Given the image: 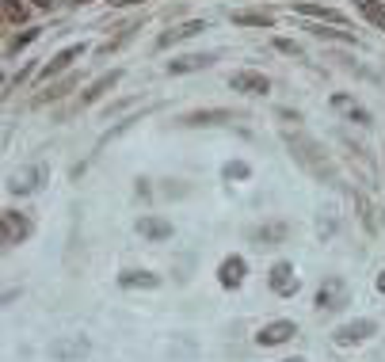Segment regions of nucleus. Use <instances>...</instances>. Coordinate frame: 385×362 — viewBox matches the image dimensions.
I'll return each instance as SVG.
<instances>
[{"label": "nucleus", "mask_w": 385, "mask_h": 362, "mask_svg": "<svg viewBox=\"0 0 385 362\" xmlns=\"http://www.w3.org/2000/svg\"><path fill=\"white\" fill-rule=\"evenodd\" d=\"M287 145H290V153H294V160H298V164H302L309 175L336 183V168H332V160L320 153V145H317L313 138H305V134H287Z\"/></svg>", "instance_id": "obj_1"}, {"label": "nucleus", "mask_w": 385, "mask_h": 362, "mask_svg": "<svg viewBox=\"0 0 385 362\" xmlns=\"http://www.w3.org/2000/svg\"><path fill=\"white\" fill-rule=\"evenodd\" d=\"M347 301H351V286H347L340 275H332V279L320 282V290H317V309L320 313H340Z\"/></svg>", "instance_id": "obj_2"}, {"label": "nucleus", "mask_w": 385, "mask_h": 362, "mask_svg": "<svg viewBox=\"0 0 385 362\" xmlns=\"http://www.w3.org/2000/svg\"><path fill=\"white\" fill-rule=\"evenodd\" d=\"M88 351H92L88 336H58L46 347V354L54 362H81V359H88Z\"/></svg>", "instance_id": "obj_3"}, {"label": "nucleus", "mask_w": 385, "mask_h": 362, "mask_svg": "<svg viewBox=\"0 0 385 362\" xmlns=\"http://www.w3.org/2000/svg\"><path fill=\"white\" fill-rule=\"evenodd\" d=\"M31 217L27 214H19V210H4L0 214V240H4V248H16V244H23L27 237H31Z\"/></svg>", "instance_id": "obj_4"}, {"label": "nucleus", "mask_w": 385, "mask_h": 362, "mask_svg": "<svg viewBox=\"0 0 385 362\" xmlns=\"http://www.w3.org/2000/svg\"><path fill=\"white\" fill-rule=\"evenodd\" d=\"M370 336H377V321L370 317H359V321H347L332 332V343L336 347H355V343H366Z\"/></svg>", "instance_id": "obj_5"}, {"label": "nucleus", "mask_w": 385, "mask_h": 362, "mask_svg": "<svg viewBox=\"0 0 385 362\" xmlns=\"http://www.w3.org/2000/svg\"><path fill=\"white\" fill-rule=\"evenodd\" d=\"M46 180H50V168L46 164H31V168H23V172L8 175V195H34Z\"/></svg>", "instance_id": "obj_6"}, {"label": "nucleus", "mask_w": 385, "mask_h": 362, "mask_svg": "<svg viewBox=\"0 0 385 362\" xmlns=\"http://www.w3.org/2000/svg\"><path fill=\"white\" fill-rule=\"evenodd\" d=\"M267 282H271V290H275L279 297H294L298 290H302V279H298V271H294L290 259H279V264L271 267Z\"/></svg>", "instance_id": "obj_7"}, {"label": "nucleus", "mask_w": 385, "mask_h": 362, "mask_svg": "<svg viewBox=\"0 0 385 362\" xmlns=\"http://www.w3.org/2000/svg\"><path fill=\"white\" fill-rule=\"evenodd\" d=\"M298 336V324L294 321H267L260 332H256V343L260 347H282L287 339Z\"/></svg>", "instance_id": "obj_8"}, {"label": "nucleus", "mask_w": 385, "mask_h": 362, "mask_svg": "<svg viewBox=\"0 0 385 362\" xmlns=\"http://www.w3.org/2000/svg\"><path fill=\"white\" fill-rule=\"evenodd\" d=\"M287 237H290L287 222H263V225H256V229L248 233V240H252L256 248H279Z\"/></svg>", "instance_id": "obj_9"}, {"label": "nucleus", "mask_w": 385, "mask_h": 362, "mask_svg": "<svg viewBox=\"0 0 385 362\" xmlns=\"http://www.w3.org/2000/svg\"><path fill=\"white\" fill-rule=\"evenodd\" d=\"M233 92H240V96H267L271 92V81L263 73H252V69H237V73L229 76Z\"/></svg>", "instance_id": "obj_10"}, {"label": "nucleus", "mask_w": 385, "mask_h": 362, "mask_svg": "<svg viewBox=\"0 0 385 362\" xmlns=\"http://www.w3.org/2000/svg\"><path fill=\"white\" fill-rule=\"evenodd\" d=\"M332 111H336V115H344L347 123H359V126H370V123H374V115L362 107L359 99L347 96V92H336V96H332Z\"/></svg>", "instance_id": "obj_11"}, {"label": "nucleus", "mask_w": 385, "mask_h": 362, "mask_svg": "<svg viewBox=\"0 0 385 362\" xmlns=\"http://www.w3.org/2000/svg\"><path fill=\"white\" fill-rule=\"evenodd\" d=\"M244 275H248L244 255H225L222 264H218V282H222V290H237L240 282H244Z\"/></svg>", "instance_id": "obj_12"}, {"label": "nucleus", "mask_w": 385, "mask_h": 362, "mask_svg": "<svg viewBox=\"0 0 385 362\" xmlns=\"http://www.w3.org/2000/svg\"><path fill=\"white\" fill-rule=\"evenodd\" d=\"M84 42H73V46H65L61 50V54H54V58L46 61V65H42V81H50V76H58V73H65L69 65H73L76 58H84Z\"/></svg>", "instance_id": "obj_13"}, {"label": "nucleus", "mask_w": 385, "mask_h": 362, "mask_svg": "<svg viewBox=\"0 0 385 362\" xmlns=\"http://www.w3.org/2000/svg\"><path fill=\"white\" fill-rule=\"evenodd\" d=\"M294 12H298V16H309V19H320V23H336V27H344V23H347V19H344V12L324 8V4H305V0H298V4H294Z\"/></svg>", "instance_id": "obj_14"}, {"label": "nucleus", "mask_w": 385, "mask_h": 362, "mask_svg": "<svg viewBox=\"0 0 385 362\" xmlns=\"http://www.w3.org/2000/svg\"><path fill=\"white\" fill-rule=\"evenodd\" d=\"M138 233L145 240H168L172 237V222H164V217H156V214H145V217H138Z\"/></svg>", "instance_id": "obj_15"}, {"label": "nucleus", "mask_w": 385, "mask_h": 362, "mask_svg": "<svg viewBox=\"0 0 385 362\" xmlns=\"http://www.w3.org/2000/svg\"><path fill=\"white\" fill-rule=\"evenodd\" d=\"M160 275H153V271H123L118 275V286L123 290H156L160 286Z\"/></svg>", "instance_id": "obj_16"}, {"label": "nucleus", "mask_w": 385, "mask_h": 362, "mask_svg": "<svg viewBox=\"0 0 385 362\" xmlns=\"http://www.w3.org/2000/svg\"><path fill=\"white\" fill-rule=\"evenodd\" d=\"M214 65V54H187V58H176L168 61V73L180 76V73H198V69Z\"/></svg>", "instance_id": "obj_17"}, {"label": "nucleus", "mask_w": 385, "mask_h": 362, "mask_svg": "<svg viewBox=\"0 0 385 362\" xmlns=\"http://www.w3.org/2000/svg\"><path fill=\"white\" fill-rule=\"evenodd\" d=\"M198 31H206V23L202 19H191V23H180V27H172V31L168 34H160V39H156V46H172V42H183V39H195Z\"/></svg>", "instance_id": "obj_18"}, {"label": "nucleus", "mask_w": 385, "mask_h": 362, "mask_svg": "<svg viewBox=\"0 0 385 362\" xmlns=\"http://www.w3.org/2000/svg\"><path fill=\"white\" fill-rule=\"evenodd\" d=\"M183 126H218V123H233L229 111H195V115H183Z\"/></svg>", "instance_id": "obj_19"}, {"label": "nucleus", "mask_w": 385, "mask_h": 362, "mask_svg": "<svg viewBox=\"0 0 385 362\" xmlns=\"http://www.w3.org/2000/svg\"><path fill=\"white\" fill-rule=\"evenodd\" d=\"M355 8L362 12L366 23H374L377 31H385V4H382V0H355Z\"/></svg>", "instance_id": "obj_20"}, {"label": "nucleus", "mask_w": 385, "mask_h": 362, "mask_svg": "<svg viewBox=\"0 0 385 362\" xmlns=\"http://www.w3.org/2000/svg\"><path fill=\"white\" fill-rule=\"evenodd\" d=\"M118 76H123V73H118V69H111V73H103V76H99V81L88 88V92H84V103H96V99L103 96L107 88H115V84H118Z\"/></svg>", "instance_id": "obj_21"}, {"label": "nucleus", "mask_w": 385, "mask_h": 362, "mask_svg": "<svg viewBox=\"0 0 385 362\" xmlns=\"http://www.w3.org/2000/svg\"><path fill=\"white\" fill-rule=\"evenodd\" d=\"M222 175H225L229 183H233V180L240 183V180H248V175H252V164H248V160H229V164L222 168Z\"/></svg>", "instance_id": "obj_22"}, {"label": "nucleus", "mask_w": 385, "mask_h": 362, "mask_svg": "<svg viewBox=\"0 0 385 362\" xmlns=\"http://www.w3.org/2000/svg\"><path fill=\"white\" fill-rule=\"evenodd\" d=\"M233 23H244V27H271V16L267 12H237Z\"/></svg>", "instance_id": "obj_23"}, {"label": "nucleus", "mask_w": 385, "mask_h": 362, "mask_svg": "<svg viewBox=\"0 0 385 362\" xmlns=\"http://www.w3.org/2000/svg\"><path fill=\"white\" fill-rule=\"evenodd\" d=\"M4 19H8V23H23L27 8L19 4V0H4Z\"/></svg>", "instance_id": "obj_24"}, {"label": "nucleus", "mask_w": 385, "mask_h": 362, "mask_svg": "<svg viewBox=\"0 0 385 362\" xmlns=\"http://www.w3.org/2000/svg\"><path fill=\"white\" fill-rule=\"evenodd\" d=\"M42 34V27H31V31H23V34H16V39H12V46H8V54H16V50H23V46H31L34 39H39Z\"/></svg>", "instance_id": "obj_25"}, {"label": "nucleus", "mask_w": 385, "mask_h": 362, "mask_svg": "<svg viewBox=\"0 0 385 362\" xmlns=\"http://www.w3.org/2000/svg\"><path fill=\"white\" fill-rule=\"evenodd\" d=\"M309 31L317 34V39H344V42H351V34H347V31H324L320 23H317V27H309Z\"/></svg>", "instance_id": "obj_26"}, {"label": "nucleus", "mask_w": 385, "mask_h": 362, "mask_svg": "<svg viewBox=\"0 0 385 362\" xmlns=\"http://www.w3.org/2000/svg\"><path fill=\"white\" fill-rule=\"evenodd\" d=\"M374 286H377V294H385V267L377 271V279H374Z\"/></svg>", "instance_id": "obj_27"}, {"label": "nucleus", "mask_w": 385, "mask_h": 362, "mask_svg": "<svg viewBox=\"0 0 385 362\" xmlns=\"http://www.w3.org/2000/svg\"><path fill=\"white\" fill-rule=\"evenodd\" d=\"M58 0H34V8H54Z\"/></svg>", "instance_id": "obj_28"}, {"label": "nucleus", "mask_w": 385, "mask_h": 362, "mask_svg": "<svg viewBox=\"0 0 385 362\" xmlns=\"http://www.w3.org/2000/svg\"><path fill=\"white\" fill-rule=\"evenodd\" d=\"M115 4H118V8H123V4H138V0H115Z\"/></svg>", "instance_id": "obj_29"}, {"label": "nucleus", "mask_w": 385, "mask_h": 362, "mask_svg": "<svg viewBox=\"0 0 385 362\" xmlns=\"http://www.w3.org/2000/svg\"><path fill=\"white\" fill-rule=\"evenodd\" d=\"M282 362H305V359H298V354H294V359H282Z\"/></svg>", "instance_id": "obj_30"}, {"label": "nucleus", "mask_w": 385, "mask_h": 362, "mask_svg": "<svg viewBox=\"0 0 385 362\" xmlns=\"http://www.w3.org/2000/svg\"><path fill=\"white\" fill-rule=\"evenodd\" d=\"M382 225H385V210H382Z\"/></svg>", "instance_id": "obj_31"}]
</instances>
